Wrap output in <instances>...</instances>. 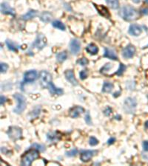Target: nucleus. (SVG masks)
I'll return each mask as SVG.
<instances>
[{"mask_svg":"<svg viewBox=\"0 0 148 166\" xmlns=\"http://www.w3.org/2000/svg\"><path fill=\"white\" fill-rule=\"evenodd\" d=\"M119 15L123 19L127 22H131L137 19L139 16V14H138V11L130 5L121 7V9L119 11Z\"/></svg>","mask_w":148,"mask_h":166,"instance_id":"obj_1","label":"nucleus"},{"mask_svg":"<svg viewBox=\"0 0 148 166\" xmlns=\"http://www.w3.org/2000/svg\"><path fill=\"white\" fill-rule=\"evenodd\" d=\"M39 156V152L36 149L30 150L22 157V165H31V163Z\"/></svg>","mask_w":148,"mask_h":166,"instance_id":"obj_2","label":"nucleus"},{"mask_svg":"<svg viewBox=\"0 0 148 166\" xmlns=\"http://www.w3.org/2000/svg\"><path fill=\"white\" fill-rule=\"evenodd\" d=\"M14 98L17 101V106L14 109V111L16 114H21L25 111L26 108V100L25 97L21 94L16 93L14 95Z\"/></svg>","mask_w":148,"mask_h":166,"instance_id":"obj_3","label":"nucleus"},{"mask_svg":"<svg viewBox=\"0 0 148 166\" xmlns=\"http://www.w3.org/2000/svg\"><path fill=\"white\" fill-rule=\"evenodd\" d=\"M8 137L13 140H19L22 136V128L17 127V126H11L9 128L8 131L7 132Z\"/></svg>","mask_w":148,"mask_h":166,"instance_id":"obj_4","label":"nucleus"},{"mask_svg":"<svg viewBox=\"0 0 148 166\" xmlns=\"http://www.w3.org/2000/svg\"><path fill=\"white\" fill-rule=\"evenodd\" d=\"M39 81L43 88H48V86L52 82V77L47 71H42L39 74Z\"/></svg>","mask_w":148,"mask_h":166,"instance_id":"obj_5","label":"nucleus"},{"mask_svg":"<svg viewBox=\"0 0 148 166\" xmlns=\"http://www.w3.org/2000/svg\"><path fill=\"white\" fill-rule=\"evenodd\" d=\"M136 105H137V103H136V100L132 98H128L125 100L124 108H125V111H127V113H133L135 109H136Z\"/></svg>","mask_w":148,"mask_h":166,"instance_id":"obj_6","label":"nucleus"},{"mask_svg":"<svg viewBox=\"0 0 148 166\" xmlns=\"http://www.w3.org/2000/svg\"><path fill=\"white\" fill-rule=\"evenodd\" d=\"M47 44V39L46 37L43 34H38L37 35L36 38L34 43L33 44V46L35 47L38 48L39 50H42Z\"/></svg>","mask_w":148,"mask_h":166,"instance_id":"obj_7","label":"nucleus"},{"mask_svg":"<svg viewBox=\"0 0 148 166\" xmlns=\"http://www.w3.org/2000/svg\"><path fill=\"white\" fill-rule=\"evenodd\" d=\"M97 151L95 150H87V151H84L81 153V155H80V159L82 162L84 163H87L91 160L92 158L94 156L95 154H97Z\"/></svg>","mask_w":148,"mask_h":166,"instance_id":"obj_8","label":"nucleus"},{"mask_svg":"<svg viewBox=\"0 0 148 166\" xmlns=\"http://www.w3.org/2000/svg\"><path fill=\"white\" fill-rule=\"evenodd\" d=\"M135 53H136V48L134 46L130 44L124 48L122 50V55L125 59H130L133 56Z\"/></svg>","mask_w":148,"mask_h":166,"instance_id":"obj_9","label":"nucleus"},{"mask_svg":"<svg viewBox=\"0 0 148 166\" xmlns=\"http://www.w3.org/2000/svg\"><path fill=\"white\" fill-rule=\"evenodd\" d=\"M37 78V72L36 70H29L24 75V82L31 83L34 81Z\"/></svg>","mask_w":148,"mask_h":166,"instance_id":"obj_10","label":"nucleus"},{"mask_svg":"<svg viewBox=\"0 0 148 166\" xmlns=\"http://www.w3.org/2000/svg\"><path fill=\"white\" fill-rule=\"evenodd\" d=\"M80 48H81V44H80L79 41L77 39H73L71 40L70 43V52L74 55H76L80 51Z\"/></svg>","mask_w":148,"mask_h":166,"instance_id":"obj_11","label":"nucleus"},{"mask_svg":"<svg viewBox=\"0 0 148 166\" xmlns=\"http://www.w3.org/2000/svg\"><path fill=\"white\" fill-rule=\"evenodd\" d=\"M1 13L3 14L15 16V11L14 10V9L11 7L10 5L6 2L1 4Z\"/></svg>","mask_w":148,"mask_h":166,"instance_id":"obj_12","label":"nucleus"},{"mask_svg":"<svg viewBox=\"0 0 148 166\" xmlns=\"http://www.w3.org/2000/svg\"><path fill=\"white\" fill-rule=\"evenodd\" d=\"M85 111V109L82 107V106H75V107L72 108L69 111V115L72 118H76L79 116L81 113H83Z\"/></svg>","mask_w":148,"mask_h":166,"instance_id":"obj_13","label":"nucleus"},{"mask_svg":"<svg viewBox=\"0 0 148 166\" xmlns=\"http://www.w3.org/2000/svg\"><path fill=\"white\" fill-rule=\"evenodd\" d=\"M65 78H66V79L71 84L76 86L78 85V81L77 80H76V78H75L74 73V72H73V70H66L65 72Z\"/></svg>","mask_w":148,"mask_h":166,"instance_id":"obj_14","label":"nucleus"},{"mask_svg":"<svg viewBox=\"0 0 148 166\" xmlns=\"http://www.w3.org/2000/svg\"><path fill=\"white\" fill-rule=\"evenodd\" d=\"M93 5H94L95 7L96 8L97 11H98L99 14H100L101 16H104V17H105L107 18H109L110 17L109 11H108V8H107L106 7L103 6V5H95V4H93Z\"/></svg>","mask_w":148,"mask_h":166,"instance_id":"obj_15","label":"nucleus"},{"mask_svg":"<svg viewBox=\"0 0 148 166\" xmlns=\"http://www.w3.org/2000/svg\"><path fill=\"white\" fill-rule=\"evenodd\" d=\"M142 28L139 25L136 24H133L129 27V33L134 36H138L142 33Z\"/></svg>","mask_w":148,"mask_h":166,"instance_id":"obj_16","label":"nucleus"},{"mask_svg":"<svg viewBox=\"0 0 148 166\" xmlns=\"http://www.w3.org/2000/svg\"><path fill=\"white\" fill-rule=\"evenodd\" d=\"M104 57L108 58V59H111V60H114V61L118 60V57H117L116 54L115 53V52L113 51V50L109 49V48H108V47L104 48Z\"/></svg>","mask_w":148,"mask_h":166,"instance_id":"obj_17","label":"nucleus"},{"mask_svg":"<svg viewBox=\"0 0 148 166\" xmlns=\"http://www.w3.org/2000/svg\"><path fill=\"white\" fill-rule=\"evenodd\" d=\"M48 89H49V92L50 94L52 95H61L63 94V90L60 88H57L56 87L53 83H50L49 86H48Z\"/></svg>","mask_w":148,"mask_h":166,"instance_id":"obj_18","label":"nucleus"},{"mask_svg":"<svg viewBox=\"0 0 148 166\" xmlns=\"http://www.w3.org/2000/svg\"><path fill=\"white\" fill-rule=\"evenodd\" d=\"M47 138L50 142H57L59 140L60 134L59 132H49L47 134Z\"/></svg>","mask_w":148,"mask_h":166,"instance_id":"obj_19","label":"nucleus"},{"mask_svg":"<svg viewBox=\"0 0 148 166\" xmlns=\"http://www.w3.org/2000/svg\"><path fill=\"white\" fill-rule=\"evenodd\" d=\"M86 51L90 54H92V55H95V54L98 53L99 48L98 47L94 44H90L89 45L86 47Z\"/></svg>","mask_w":148,"mask_h":166,"instance_id":"obj_20","label":"nucleus"},{"mask_svg":"<svg viewBox=\"0 0 148 166\" xmlns=\"http://www.w3.org/2000/svg\"><path fill=\"white\" fill-rule=\"evenodd\" d=\"M113 84L110 82H104L102 87V92L105 93H109L113 90Z\"/></svg>","mask_w":148,"mask_h":166,"instance_id":"obj_21","label":"nucleus"},{"mask_svg":"<svg viewBox=\"0 0 148 166\" xmlns=\"http://www.w3.org/2000/svg\"><path fill=\"white\" fill-rule=\"evenodd\" d=\"M37 16V11L31 10H29L27 14H25L23 16H22V18H23L24 20H29V19H31V18H34L35 16Z\"/></svg>","mask_w":148,"mask_h":166,"instance_id":"obj_22","label":"nucleus"},{"mask_svg":"<svg viewBox=\"0 0 148 166\" xmlns=\"http://www.w3.org/2000/svg\"><path fill=\"white\" fill-rule=\"evenodd\" d=\"M107 4L109 5L112 9H118L119 7V0H105Z\"/></svg>","mask_w":148,"mask_h":166,"instance_id":"obj_23","label":"nucleus"},{"mask_svg":"<svg viewBox=\"0 0 148 166\" xmlns=\"http://www.w3.org/2000/svg\"><path fill=\"white\" fill-rule=\"evenodd\" d=\"M52 25L55 28H57L60 30H65V26L61 22L59 21V20H55L52 22Z\"/></svg>","mask_w":148,"mask_h":166,"instance_id":"obj_24","label":"nucleus"},{"mask_svg":"<svg viewBox=\"0 0 148 166\" xmlns=\"http://www.w3.org/2000/svg\"><path fill=\"white\" fill-rule=\"evenodd\" d=\"M6 45L8 47L9 50H11V51L16 52L18 50V45L16 44H15L14 42H11V40H7L6 41Z\"/></svg>","mask_w":148,"mask_h":166,"instance_id":"obj_25","label":"nucleus"},{"mask_svg":"<svg viewBox=\"0 0 148 166\" xmlns=\"http://www.w3.org/2000/svg\"><path fill=\"white\" fill-rule=\"evenodd\" d=\"M67 54L66 53V52H61V53H59L57 55V59L59 62L61 63L63 61H65L67 59Z\"/></svg>","mask_w":148,"mask_h":166,"instance_id":"obj_26","label":"nucleus"},{"mask_svg":"<svg viewBox=\"0 0 148 166\" xmlns=\"http://www.w3.org/2000/svg\"><path fill=\"white\" fill-rule=\"evenodd\" d=\"M41 19L44 22H49L52 19V15L48 12L43 13L41 16Z\"/></svg>","mask_w":148,"mask_h":166,"instance_id":"obj_27","label":"nucleus"},{"mask_svg":"<svg viewBox=\"0 0 148 166\" xmlns=\"http://www.w3.org/2000/svg\"><path fill=\"white\" fill-rule=\"evenodd\" d=\"M126 68H127L126 66L121 63V64H119V68L118 69L117 72H116V75H117L118 76H121V75L124 73V72H125V70H126Z\"/></svg>","mask_w":148,"mask_h":166,"instance_id":"obj_28","label":"nucleus"},{"mask_svg":"<svg viewBox=\"0 0 148 166\" xmlns=\"http://www.w3.org/2000/svg\"><path fill=\"white\" fill-rule=\"evenodd\" d=\"M112 67H113V64H110V63H108V64H106L102 69H101L100 72H102V73H105L106 72H108Z\"/></svg>","mask_w":148,"mask_h":166,"instance_id":"obj_29","label":"nucleus"},{"mask_svg":"<svg viewBox=\"0 0 148 166\" xmlns=\"http://www.w3.org/2000/svg\"><path fill=\"white\" fill-rule=\"evenodd\" d=\"M31 147H33V148H34L35 149H36V150H38L39 152H44V149H45V147H44V145L37 144V143H33Z\"/></svg>","mask_w":148,"mask_h":166,"instance_id":"obj_30","label":"nucleus"},{"mask_svg":"<svg viewBox=\"0 0 148 166\" xmlns=\"http://www.w3.org/2000/svg\"><path fill=\"white\" fill-rule=\"evenodd\" d=\"M99 140L96 139V138L94 137H90L89 140V144L91 145V146H95V145H98Z\"/></svg>","mask_w":148,"mask_h":166,"instance_id":"obj_31","label":"nucleus"},{"mask_svg":"<svg viewBox=\"0 0 148 166\" xmlns=\"http://www.w3.org/2000/svg\"><path fill=\"white\" fill-rule=\"evenodd\" d=\"M77 154H78V150L76 148H74V149H72V150L70 151V152H66V156H69V157H71V156H76Z\"/></svg>","mask_w":148,"mask_h":166,"instance_id":"obj_32","label":"nucleus"},{"mask_svg":"<svg viewBox=\"0 0 148 166\" xmlns=\"http://www.w3.org/2000/svg\"><path fill=\"white\" fill-rule=\"evenodd\" d=\"M77 63L81 66H85V65L88 64V60L86 58H82V59H78Z\"/></svg>","mask_w":148,"mask_h":166,"instance_id":"obj_33","label":"nucleus"},{"mask_svg":"<svg viewBox=\"0 0 148 166\" xmlns=\"http://www.w3.org/2000/svg\"><path fill=\"white\" fill-rule=\"evenodd\" d=\"M7 69H8V65L5 64V63H1V64H0V71H1L2 73H5L7 70Z\"/></svg>","mask_w":148,"mask_h":166,"instance_id":"obj_34","label":"nucleus"},{"mask_svg":"<svg viewBox=\"0 0 148 166\" xmlns=\"http://www.w3.org/2000/svg\"><path fill=\"white\" fill-rule=\"evenodd\" d=\"M85 120V122H86V123H87V124H88V125H91L92 124L91 117V115H90L89 111H87V114H86Z\"/></svg>","mask_w":148,"mask_h":166,"instance_id":"obj_35","label":"nucleus"},{"mask_svg":"<svg viewBox=\"0 0 148 166\" xmlns=\"http://www.w3.org/2000/svg\"><path fill=\"white\" fill-rule=\"evenodd\" d=\"M79 75H80V78H81V79H82V80L85 79V78H87V72H86L85 70H82V71H81V72H80Z\"/></svg>","mask_w":148,"mask_h":166,"instance_id":"obj_36","label":"nucleus"},{"mask_svg":"<svg viewBox=\"0 0 148 166\" xmlns=\"http://www.w3.org/2000/svg\"><path fill=\"white\" fill-rule=\"evenodd\" d=\"M111 112H112V109H111V108H110V107H107L105 110L104 111V114L105 116H110Z\"/></svg>","mask_w":148,"mask_h":166,"instance_id":"obj_37","label":"nucleus"},{"mask_svg":"<svg viewBox=\"0 0 148 166\" xmlns=\"http://www.w3.org/2000/svg\"><path fill=\"white\" fill-rule=\"evenodd\" d=\"M114 142H116V138L110 137V139L108 140V145H112V144H113Z\"/></svg>","mask_w":148,"mask_h":166,"instance_id":"obj_38","label":"nucleus"},{"mask_svg":"<svg viewBox=\"0 0 148 166\" xmlns=\"http://www.w3.org/2000/svg\"><path fill=\"white\" fill-rule=\"evenodd\" d=\"M143 148L145 151H147L148 152V141H144L143 142Z\"/></svg>","mask_w":148,"mask_h":166,"instance_id":"obj_39","label":"nucleus"},{"mask_svg":"<svg viewBox=\"0 0 148 166\" xmlns=\"http://www.w3.org/2000/svg\"><path fill=\"white\" fill-rule=\"evenodd\" d=\"M141 12H142L143 14L147 15V14H148V8H147V7H146V8L142 9V10H141Z\"/></svg>","mask_w":148,"mask_h":166,"instance_id":"obj_40","label":"nucleus"},{"mask_svg":"<svg viewBox=\"0 0 148 166\" xmlns=\"http://www.w3.org/2000/svg\"><path fill=\"white\" fill-rule=\"evenodd\" d=\"M5 103V98L3 95H1V105H4V103Z\"/></svg>","mask_w":148,"mask_h":166,"instance_id":"obj_41","label":"nucleus"},{"mask_svg":"<svg viewBox=\"0 0 148 166\" xmlns=\"http://www.w3.org/2000/svg\"><path fill=\"white\" fill-rule=\"evenodd\" d=\"M134 3H138L140 2V0H132Z\"/></svg>","mask_w":148,"mask_h":166,"instance_id":"obj_42","label":"nucleus"},{"mask_svg":"<svg viewBox=\"0 0 148 166\" xmlns=\"http://www.w3.org/2000/svg\"><path fill=\"white\" fill-rule=\"evenodd\" d=\"M145 126H146V127H147V128H148V121H147V123H146V125H145Z\"/></svg>","mask_w":148,"mask_h":166,"instance_id":"obj_43","label":"nucleus"},{"mask_svg":"<svg viewBox=\"0 0 148 166\" xmlns=\"http://www.w3.org/2000/svg\"><path fill=\"white\" fill-rule=\"evenodd\" d=\"M145 2H147V3L148 4V0H145Z\"/></svg>","mask_w":148,"mask_h":166,"instance_id":"obj_44","label":"nucleus"}]
</instances>
